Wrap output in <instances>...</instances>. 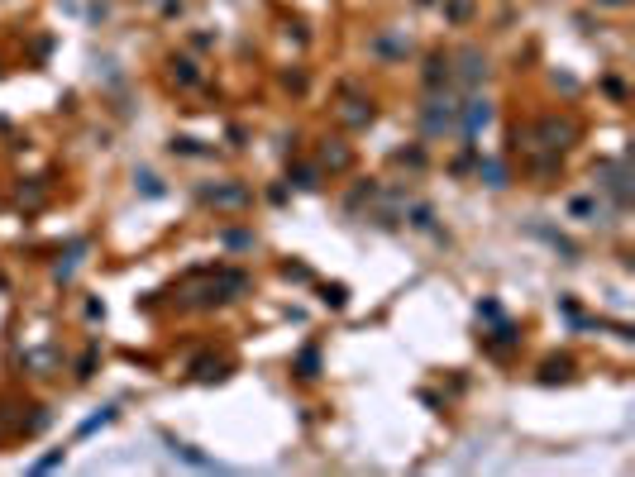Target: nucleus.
<instances>
[{"label": "nucleus", "mask_w": 635, "mask_h": 477, "mask_svg": "<svg viewBox=\"0 0 635 477\" xmlns=\"http://www.w3.org/2000/svg\"><path fill=\"white\" fill-rule=\"evenodd\" d=\"M535 134H540L544 139V148H569V139H573V125L569 120H540V129H535Z\"/></svg>", "instance_id": "1"}, {"label": "nucleus", "mask_w": 635, "mask_h": 477, "mask_svg": "<svg viewBox=\"0 0 635 477\" xmlns=\"http://www.w3.org/2000/svg\"><path fill=\"white\" fill-rule=\"evenodd\" d=\"M487 120H492V105H487V100H468V105H463V134H468V139H473Z\"/></svg>", "instance_id": "2"}, {"label": "nucleus", "mask_w": 635, "mask_h": 477, "mask_svg": "<svg viewBox=\"0 0 635 477\" xmlns=\"http://www.w3.org/2000/svg\"><path fill=\"white\" fill-rule=\"evenodd\" d=\"M445 81H449V58H440V53H435V58L425 63V86H430V91H440Z\"/></svg>", "instance_id": "3"}, {"label": "nucleus", "mask_w": 635, "mask_h": 477, "mask_svg": "<svg viewBox=\"0 0 635 477\" xmlns=\"http://www.w3.org/2000/svg\"><path fill=\"white\" fill-rule=\"evenodd\" d=\"M482 72H487L482 53H477V48H468V53H463V81H482Z\"/></svg>", "instance_id": "4"}, {"label": "nucleus", "mask_w": 635, "mask_h": 477, "mask_svg": "<svg viewBox=\"0 0 635 477\" xmlns=\"http://www.w3.org/2000/svg\"><path fill=\"white\" fill-rule=\"evenodd\" d=\"M445 125H449V110H440V100H430V110H425V129H430V134H440Z\"/></svg>", "instance_id": "5"}, {"label": "nucleus", "mask_w": 635, "mask_h": 477, "mask_svg": "<svg viewBox=\"0 0 635 477\" xmlns=\"http://www.w3.org/2000/svg\"><path fill=\"white\" fill-rule=\"evenodd\" d=\"M482 177H487V187H507V172H502V162H482Z\"/></svg>", "instance_id": "6"}, {"label": "nucleus", "mask_w": 635, "mask_h": 477, "mask_svg": "<svg viewBox=\"0 0 635 477\" xmlns=\"http://www.w3.org/2000/svg\"><path fill=\"white\" fill-rule=\"evenodd\" d=\"M296 187H320V172L316 167H296Z\"/></svg>", "instance_id": "7"}, {"label": "nucleus", "mask_w": 635, "mask_h": 477, "mask_svg": "<svg viewBox=\"0 0 635 477\" xmlns=\"http://www.w3.org/2000/svg\"><path fill=\"white\" fill-rule=\"evenodd\" d=\"M316 363H320L316 349H306V353H301V377H316Z\"/></svg>", "instance_id": "8"}, {"label": "nucleus", "mask_w": 635, "mask_h": 477, "mask_svg": "<svg viewBox=\"0 0 635 477\" xmlns=\"http://www.w3.org/2000/svg\"><path fill=\"white\" fill-rule=\"evenodd\" d=\"M325 162H330V167H344L349 153H344V148H325Z\"/></svg>", "instance_id": "9"}, {"label": "nucleus", "mask_w": 635, "mask_h": 477, "mask_svg": "<svg viewBox=\"0 0 635 477\" xmlns=\"http://www.w3.org/2000/svg\"><path fill=\"white\" fill-rule=\"evenodd\" d=\"M325 301H330V305H344V286H325Z\"/></svg>", "instance_id": "10"}, {"label": "nucleus", "mask_w": 635, "mask_h": 477, "mask_svg": "<svg viewBox=\"0 0 635 477\" xmlns=\"http://www.w3.org/2000/svg\"><path fill=\"white\" fill-rule=\"evenodd\" d=\"M468 15V0H449V19H463Z\"/></svg>", "instance_id": "11"}, {"label": "nucleus", "mask_w": 635, "mask_h": 477, "mask_svg": "<svg viewBox=\"0 0 635 477\" xmlns=\"http://www.w3.org/2000/svg\"><path fill=\"white\" fill-rule=\"evenodd\" d=\"M602 5H626V0H602Z\"/></svg>", "instance_id": "12"}]
</instances>
